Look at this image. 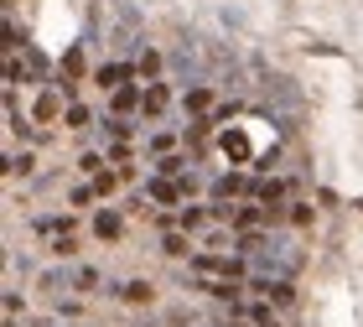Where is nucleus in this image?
<instances>
[{
  "label": "nucleus",
  "instance_id": "1",
  "mask_svg": "<svg viewBox=\"0 0 363 327\" xmlns=\"http://www.w3.org/2000/svg\"><path fill=\"white\" fill-rule=\"evenodd\" d=\"M218 151L234 161V167L255 161V145H250V135H244V125H228V130H223V135H218Z\"/></svg>",
  "mask_w": 363,
  "mask_h": 327
},
{
  "label": "nucleus",
  "instance_id": "2",
  "mask_svg": "<svg viewBox=\"0 0 363 327\" xmlns=\"http://www.w3.org/2000/svg\"><path fill=\"white\" fill-rule=\"evenodd\" d=\"M250 291H259V296H270L275 306H291L296 301V286H291V275H255Z\"/></svg>",
  "mask_w": 363,
  "mask_h": 327
},
{
  "label": "nucleus",
  "instance_id": "3",
  "mask_svg": "<svg viewBox=\"0 0 363 327\" xmlns=\"http://www.w3.org/2000/svg\"><path fill=\"white\" fill-rule=\"evenodd\" d=\"M114 296L130 301V306H151L156 301V286L151 281H125V286H114Z\"/></svg>",
  "mask_w": 363,
  "mask_h": 327
},
{
  "label": "nucleus",
  "instance_id": "4",
  "mask_svg": "<svg viewBox=\"0 0 363 327\" xmlns=\"http://www.w3.org/2000/svg\"><path fill=\"white\" fill-rule=\"evenodd\" d=\"M161 255H167V260H192V234L167 228V234H161Z\"/></svg>",
  "mask_w": 363,
  "mask_h": 327
},
{
  "label": "nucleus",
  "instance_id": "5",
  "mask_svg": "<svg viewBox=\"0 0 363 327\" xmlns=\"http://www.w3.org/2000/svg\"><path fill=\"white\" fill-rule=\"evenodd\" d=\"M145 192H151L156 203H182V198H187V187L172 182V177H151V182H145Z\"/></svg>",
  "mask_w": 363,
  "mask_h": 327
},
{
  "label": "nucleus",
  "instance_id": "6",
  "mask_svg": "<svg viewBox=\"0 0 363 327\" xmlns=\"http://www.w3.org/2000/svg\"><path fill=\"white\" fill-rule=\"evenodd\" d=\"M37 291H47V296H62V291H73V270H42L37 275Z\"/></svg>",
  "mask_w": 363,
  "mask_h": 327
},
{
  "label": "nucleus",
  "instance_id": "7",
  "mask_svg": "<svg viewBox=\"0 0 363 327\" xmlns=\"http://www.w3.org/2000/svg\"><path fill=\"white\" fill-rule=\"evenodd\" d=\"M31 228L47 239H57V234H73V214H42V218H31Z\"/></svg>",
  "mask_w": 363,
  "mask_h": 327
},
{
  "label": "nucleus",
  "instance_id": "8",
  "mask_svg": "<svg viewBox=\"0 0 363 327\" xmlns=\"http://www.w3.org/2000/svg\"><path fill=\"white\" fill-rule=\"evenodd\" d=\"M62 99H68V94H62L57 84H52V89H42V99H37V109H31V114H37L42 125H47V120H57V114H62Z\"/></svg>",
  "mask_w": 363,
  "mask_h": 327
},
{
  "label": "nucleus",
  "instance_id": "9",
  "mask_svg": "<svg viewBox=\"0 0 363 327\" xmlns=\"http://www.w3.org/2000/svg\"><path fill=\"white\" fill-rule=\"evenodd\" d=\"M182 104H187V114L203 120V114H213V89H208V84H192L187 94H182Z\"/></svg>",
  "mask_w": 363,
  "mask_h": 327
},
{
  "label": "nucleus",
  "instance_id": "10",
  "mask_svg": "<svg viewBox=\"0 0 363 327\" xmlns=\"http://www.w3.org/2000/svg\"><path fill=\"white\" fill-rule=\"evenodd\" d=\"M130 73H135V68H125V62H104V68L94 73V84H99V89H125Z\"/></svg>",
  "mask_w": 363,
  "mask_h": 327
},
{
  "label": "nucleus",
  "instance_id": "11",
  "mask_svg": "<svg viewBox=\"0 0 363 327\" xmlns=\"http://www.w3.org/2000/svg\"><path fill=\"white\" fill-rule=\"evenodd\" d=\"M94 234L99 239H120L125 234V218L114 214V208H99V214H94Z\"/></svg>",
  "mask_w": 363,
  "mask_h": 327
},
{
  "label": "nucleus",
  "instance_id": "12",
  "mask_svg": "<svg viewBox=\"0 0 363 327\" xmlns=\"http://www.w3.org/2000/svg\"><path fill=\"white\" fill-rule=\"evenodd\" d=\"M239 192H250V182H244L239 172H228V177L213 182V203H228V198H239Z\"/></svg>",
  "mask_w": 363,
  "mask_h": 327
},
{
  "label": "nucleus",
  "instance_id": "13",
  "mask_svg": "<svg viewBox=\"0 0 363 327\" xmlns=\"http://www.w3.org/2000/svg\"><path fill=\"white\" fill-rule=\"evenodd\" d=\"M167 104H172V89L167 84H145V104H140L145 114H161Z\"/></svg>",
  "mask_w": 363,
  "mask_h": 327
},
{
  "label": "nucleus",
  "instance_id": "14",
  "mask_svg": "<svg viewBox=\"0 0 363 327\" xmlns=\"http://www.w3.org/2000/svg\"><path fill=\"white\" fill-rule=\"evenodd\" d=\"M135 104H145V89H114V109H120V114H130V109H135Z\"/></svg>",
  "mask_w": 363,
  "mask_h": 327
},
{
  "label": "nucleus",
  "instance_id": "15",
  "mask_svg": "<svg viewBox=\"0 0 363 327\" xmlns=\"http://www.w3.org/2000/svg\"><path fill=\"white\" fill-rule=\"evenodd\" d=\"M47 255H52V260H68V255H78V239H73V234H57V239H47Z\"/></svg>",
  "mask_w": 363,
  "mask_h": 327
},
{
  "label": "nucleus",
  "instance_id": "16",
  "mask_svg": "<svg viewBox=\"0 0 363 327\" xmlns=\"http://www.w3.org/2000/svg\"><path fill=\"white\" fill-rule=\"evenodd\" d=\"M104 286V275H99L94 265H84V270H73V291H99Z\"/></svg>",
  "mask_w": 363,
  "mask_h": 327
},
{
  "label": "nucleus",
  "instance_id": "17",
  "mask_svg": "<svg viewBox=\"0 0 363 327\" xmlns=\"http://www.w3.org/2000/svg\"><path fill=\"white\" fill-rule=\"evenodd\" d=\"M21 312H26V296H21V291H6V327H16Z\"/></svg>",
  "mask_w": 363,
  "mask_h": 327
},
{
  "label": "nucleus",
  "instance_id": "18",
  "mask_svg": "<svg viewBox=\"0 0 363 327\" xmlns=\"http://www.w3.org/2000/svg\"><path fill=\"white\" fill-rule=\"evenodd\" d=\"M135 73H140V78L161 73V52H151V47H145V52H140V62H135Z\"/></svg>",
  "mask_w": 363,
  "mask_h": 327
},
{
  "label": "nucleus",
  "instance_id": "19",
  "mask_svg": "<svg viewBox=\"0 0 363 327\" xmlns=\"http://www.w3.org/2000/svg\"><path fill=\"white\" fill-rule=\"evenodd\" d=\"M172 68H177V73H187V78H192V73H197V52H192V47H182V52L172 57Z\"/></svg>",
  "mask_w": 363,
  "mask_h": 327
},
{
  "label": "nucleus",
  "instance_id": "20",
  "mask_svg": "<svg viewBox=\"0 0 363 327\" xmlns=\"http://www.w3.org/2000/svg\"><path fill=\"white\" fill-rule=\"evenodd\" d=\"M31 167H37V161H31V151H21V156H11V161H6V172H11V177H31Z\"/></svg>",
  "mask_w": 363,
  "mask_h": 327
},
{
  "label": "nucleus",
  "instance_id": "21",
  "mask_svg": "<svg viewBox=\"0 0 363 327\" xmlns=\"http://www.w3.org/2000/svg\"><path fill=\"white\" fill-rule=\"evenodd\" d=\"M89 125H94V114L84 104H68V130H89Z\"/></svg>",
  "mask_w": 363,
  "mask_h": 327
},
{
  "label": "nucleus",
  "instance_id": "22",
  "mask_svg": "<svg viewBox=\"0 0 363 327\" xmlns=\"http://www.w3.org/2000/svg\"><path fill=\"white\" fill-rule=\"evenodd\" d=\"M177 172H187V161H182V156H161L156 161V177H177Z\"/></svg>",
  "mask_w": 363,
  "mask_h": 327
},
{
  "label": "nucleus",
  "instance_id": "23",
  "mask_svg": "<svg viewBox=\"0 0 363 327\" xmlns=\"http://www.w3.org/2000/svg\"><path fill=\"white\" fill-rule=\"evenodd\" d=\"M78 167H84V172H89V177H99V172H104V156H99V151H89V156H84V161H78Z\"/></svg>",
  "mask_w": 363,
  "mask_h": 327
},
{
  "label": "nucleus",
  "instance_id": "24",
  "mask_svg": "<svg viewBox=\"0 0 363 327\" xmlns=\"http://www.w3.org/2000/svg\"><path fill=\"white\" fill-rule=\"evenodd\" d=\"M78 312H84L78 301H62V296H57V322H62V317H78Z\"/></svg>",
  "mask_w": 363,
  "mask_h": 327
},
{
  "label": "nucleus",
  "instance_id": "25",
  "mask_svg": "<svg viewBox=\"0 0 363 327\" xmlns=\"http://www.w3.org/2000/svg\"><path fill=\"white\" fill-rule=\"evenodd\" d=\"M311 218V203H291V223H306Z\"/></svg>",
  "mask_w": 363,
  "mask_h": 327
}]
</instances>
